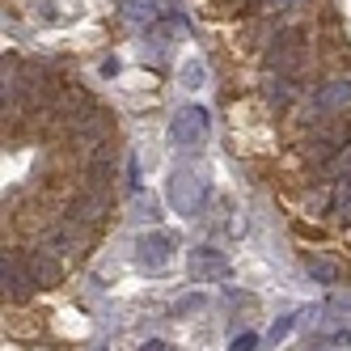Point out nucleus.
Listing matches in <instances>:
<instances>
[{
  "label": "nucleus",
  "mask_w": 351,
  "mask_h": 351,
  "mask_svg": "<svg viewBox=\"0 0 351 351\" xmlns=\"http://www.w3.org/2000/svg\"><path fill=\"white\" fill-rule=\"evenodd\" d=\"M254 343H258L254 335H245V339H237V343H233V351H254Z\"/></svg>",
  "instance_id": "nucleus-11"
},
{
  "label": "nucleus",
  "mask_w": 351,
  "mask_h": 351,
  "mask_svg": "<svg viewBox=\"0 0 351 351\" xmlns=\"http://www.w3.org/2000/svg\"><path fill=\"white\" fill-rule=\"evenodd\" d=\"M347 140H351V128L347 123H330V128H322V132H313V140H309V157L317 161V165H330L343 148H347Z\"/></svg>",
  "instance_id": "nucleus-2"
},
{
  "label": "nucleus",
  "mask_w": 351,
  "mask_h": 351,
  "mask_svg": "<svg viewBox=\"0 0 351 351\" xmlns=\"http://www.w3.org/2000/svg\"><path fill=\"white\" fill-rule=\"evenodd\" d=\"M169 245H173L169 233H148V237H140V263L148 271H161L169 263Z\"/></svg>",
  "instance_id": "nucleus-4"
},
{
  "label": "nucleus",
  "mask_w": 351,
  "mask_h": 351,
  "mask_svg": "<svg viewBox=\"0 0 351 351\" xmlns=\"http://www.w3.org/2000/svg\"><path fill=\"white\" fill-rule=\"evenodd\" d=\"M182 85H204V68H199V64H182Z\"/></svg>",
  "instance_id": "nucleus-8"
},
{
  "label": "nucleus",
  "mask_w": 351,
  "mask_h": 351,
  "mask_svg": "<svg viewBox=\"0 0 351 351\" xmlns=\"http://www.w3.org/2000/svg\"><path fill=\"white\" fill-rule=\"evenodd\" d=\"M313 275H322V280H339V267H330V263H322V258H309L305 263Z\"/></svg>",
  "instance_id": "nucleus-7"
},
{
  "label": "nucleus",
  "mask_w": 351,
  "mask_h": 351,
  "mask_svg": "<svg viewBox=\"0 0 351 351\" xmlns=\"http://www.w3.org/2000/svg\"><path fill=\"white\" fill-rule=\"evenodd\" d=\"M191 271L199 275V280H204L208 271H212V275H224V271H229V263H224V258L216 254V250H208V245H204V250H195V263H191Z\"/></svg>",
  "instance_id": "nucleus-6"
},
{
  "label": "nucleus",
  "mask_w": 351,
  "mask_h": 351,
  "mask_svg": "<svg viewBox=\"0 0 351 351\" xmlns=\"http://www.w3.org/2000/svg\"><path fill=\"white\" fill-rule=\"evenodd\" d=\"M144 351H165V347H161V343H148V347H144Z\"/></svg>",
  "instance_id": "nucleus-12"
},
{
  "label": "nucleus",
  "mask_w": 351,
  "mask_h": 351,
  "mask_svg": "<svg viewBox=\"0 0 351 351\" xmlns=\"http://www.w3.org/2000/svg\"><path fill=\"white\" fill-rule=\"evenodd\" d=\"M351 102V81H330V85H322L317 89V97H313V119L317 114H326V110H335V106H347Z\"/></svg>",
  "instance_id": "nucleus-5"
},
{
  "label": "nucleus",
  "mask_w": 351,
  "mask_h": 351,
  "mask_svg": "<svg viewBox=\"0 0 351 351\" xmlns=\"http://www.w3.org/2000/svg\"><path fill=\"white\" fill-rule=\"evenodd\" d=\"M204 195H208V186H204V182H195V173H191V169H178V173H173L169 199H173V208H178V212H199Z\"/></svg>",
  "instance_id": "nucleus-3"
},
{
  "label": "nucleus",
  "mask_w": 351,
  "mask_h": 351,
  "mask_svg": "<svg viewBox=\"0 0 351 351\" xmlns=\"http://www.w3.org/2000/svg\"><path fill=\"white\" fill-rule=\"evenodd\" d=\"M339 216H343V220H351V182L339 191Z\"/></svg>",
  "instance_id": "nucleus-10"
},
{
  "label": "nucleus",
  "mask_w": 351,
  "mask_h": 351,
  "mask_svg": "<svg viewBox=\"0 0 351 351\" xmlns=\"http://www.w3.org/2000/svg\"><path fill=\"white\" fill-rule=\"evenodd\" d=\"M204 136H208V114L199 110V106H186V110L173 114V123H169V140L178 144V148H195Z\"/></svg>",
  "instance_id": "nucleus-1"
},
{
  "label": "nucleus",
  "mask_w": 351,
  "mask_h": 351,
  "mask_svg": "<svg viewBox=\"0 0 351 351\" xmlns=\"http://www.w3.org/2000/svg\"><path fill=\"white\" fill-rule=\"evenodd\" d=\"M326 169H330V173H351V148H343V153L326 165Z\"/></svg>",
  "instance_id": "nucleus-9"
}]
</instances>
